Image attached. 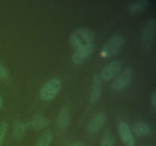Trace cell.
<instances>
[{"label": "cell", "mask_w": 156, "mask_h": 146, "mask_svg": "<svg viewBox=\"0 0 156 146\" xmlns=\"http://www.w3.org/2000/svg\"><path fill=\"white\" fill-rule=\"evenodd\" d=\"M50 124V120L41 114H35L30 121V126L35 130L44 129Z\"/></svg>", "instance_id": "12"}, {"label": "cell", "mask_w": 156, "mask_h": 146, "mask_svg": "<svg viewBox=\"0 0 156 146\" xmlns=\"http://www.w3.org/2000/svg\"><path fill=\"white\" fill-rule=\"evenodd\" d=\"M93 50H94V44L86 46L80 50H76L72 58L73 62L76 65H79L92 53Z\"/></svg>", "instance_id": "8"}, {"label": "cell", "mask_w": 156, "mask_h": 146, "mask_svg": "<svg viewBox=\"0 0 156 146\" xmlns=\"http://www.w3.org/2000/svg\"><path fill=\"white\" fill-rule=\"evenodd\" d=\"M9 77V72L5 66L0 64V78L6 79Z\"/></svg>", "instance_id": "19"}, {"label": "cell", "mask_w": 156, "mask_h": 146, "mask_svg": "<svg viewBox=\"0 0 156 146\" xmlns=\"http://www.w3.org/2000/svg\"><path fill=\"white\" fill-rule=\"evenodd\" d=\"M151 103H152V106L153 107V109L156 108V92L154 91L152 94V97H151Z\"/></svg>", "instance_id": "20"}, {"label": "cell", "mask_w": 156, "mask_h": 146, "mask_svg": "<svg viewBox=\"0 0 156 146\" xmlns=\"http://www.w3.org/2000/svg\"><path fill=\"white\" fill-rule=\"evenodd\" d=\"M114 144H115V138L112 135L111 131L108 130L104 132L101 138V146H114Z\"/></svg>", "instance_id": "17"}, {"label": "cell", "mask_w": 156, "mask_h": 146, "mask_svg": "<svg viewBox=\"0 0 156 146\" xmlns=\"http://www.w3.org/2000/svg\"><path fill=\"white\" fill-rule=\"evenodd\" d=\"M9 129V125L6 122H1L0 123V146L2 145V143L5 138L6 135Z\"/></svg>", "instance_id": "18"}, {"label": "cell", "mask_w": 156, "mask_h": 146, "mask_svg": "<svg viewBox=\"0 0 156 146\" xmlns=\"http://www.w3.org/2000/svg\"><path fill=\"white\" fill-rule=\"evenodd\" d=\"M70 146H85V144L81 141H76V142L73 143Z\"/></svg>", "instance_id": "21"}, {"label": "cell", "mask_w": 156, "mask_h": 146, "mask_svg": "<svg viewBox=\"0 0 156 146\" xmlns=\"http://www.w3.org/2000/svg\"><path fill=\"white\" fill-rule=\"evenodd\" d=\"M118 130L121 137L122 141H123L126 146H134L135 145V139L131 132L130 128L129 127L126 123H120L118 125Z\"/></svg>", "instance_id": "7"}, {"label": "cell", "mask_w": 156, "mask_h": 146, "mask_svg": "<svg viewBox=\"0 0 156 146\" xmlns=\"http://www.w3.org/2000/svg\"><path fill=\"white\" fill-rule=\"evenodd\" d=\"M125 43L124 37L121 34H114L111 36L101 51V56L103 57H111L117 54L123 47Z\"/></svg>", "instance_id": "2"}, {"label": "cell", "mask_w": 156, "mask_h": 146, "mask_svg": "<svg viewBox=\"0 0 156 146\" xmlns=\"http://www.w3.org/2000/svg\"><path fill=\"white\" fill-rule=\"evenodd\" d=\"M2 106V97L0 96V109H1Z\"/></svg>", "instance_id": "22"}, {"label": "cell", "mask_w": 156, "mask_h": 146, "mask_svg": "<svg viewBox=\"0 0 156 146\" xmlns=\"http://www.w3.org/2000/svg\"><path fill=\"white\" fill-rule=\"evenodd\" d=\"M94 34L87 27H80L76 29L70 35V45L75 51L79 50L86 46L93 44Z\"/></svg>", "instance_id": "1"}, {"label": "cell", "mask_w": 156, "mask_h": 146, "mask_svg": "<svg viewBox=\"0 0 156 146\" xmlns=\"http://www.w3.org/2000/svg\"><path fill=\"white\" fill-rule=\"evenodd\" d=\"M133 131L134 133L140 137L146 136L149 134L150 129H149V126L146 123H136L132 127Z\"/></svg>", "instance_id": "14"}, {"label": "cell", "mask_w": 156, "mask_h": 146, "mask_svg": "<svg viewBox=\"0 0 156 146\" xmlns=\"http://www.w3.org/2000/svg\"><path fill=\"white\" fill-rule=\"evenodd\" d=\"M106 120L107 117L105 113H98L90 123L88 126V131L90 132H99L105 126Z\"/></svg>", "instance_id": "10"}, {"label": "cell", "mask_w": 156, "mask_h": 146, "mask_svg": "<svg viewBox=\"0 0 156 146\" xmlns=\"http://www.w3.org/2000/svg\"><path fill=\"white\" fill-rule=\"evenodd\" d=\"M122 67V62L120 60L112 61L105 65L101 72V78L105 81H110L120 71Z\"/></svg>", "instance_id": "6"}, {"label": "cell", "mask_w": 156, "mask_h": 146, "mask_svg": "<svg viewBox=\"0 0 156 146\" xmlns=\"http://www.w3.org/2000/svg\"><path fill=\"white\" fill-rule=\"evenodd\" d=\"M61 88V82L57 78L50 79L46 82L40 91V98L44 101H48L56 97Z\"/></svg>", "instance_id": "4"}, {"label": "cell", "mask_w": 156, "mask_h": 146, "mask_svg": "<svg viewBox=\"0 0 156 146\" xmlns=\"http://www.w3.org/2000/svg\"><path fill=\"white\" fill-rule=\"evenodd\" d=\"M53 138V132L50 130L46 131L38 138L35 146H50Z\"/></svg>", "instance_id": "15"}, {"label": "cell", "mask_w": 156, "mask_h": 146, "mask_svg": "<svg viewBox=\"0 0 156 146\" xmlns=\"http://www.w3.org/2000/svg\"><path fill=\"white\" fill-rule=\"evenodd\" d=\"M133 71L131 68H127L120 74V76L117 78L111 83V88L114 91H120L126 88L130 83L133 78Z\"/></svg>", "instance_id": "5"}, {"label": "cell", "mask_w": 156, "mask_h": 146, "mask_svg": "<svg viewBox=\"0 0 156 146\" xmlns=\"http://www.w3.org/2000/svg\"><path fill=\"white\" fill-rule=\"evenodd\" d=\"M149 2L147 0H140V1H135L129 3L127 7V11L129 14L135 15L141 12L147 7Z\"/></svg>", "instance_id": "13"}, {"label": "cell", "mask_w": 156, "mask_h": 146, "mask_svg": "<svg viewBox=\"0 0 156 146\" xmlns=\"http://www.w3.org/2000/svg\"><path fill=\"white\" fill-rule=\"evenodd\" d=\"M25 126L19 120H15L13 126V137L15 139H21L25 132Z\"/></svg>", "instance_id": "16"}, {"label": "cell", "mask_w": 156, "mask_h": 146, "mask_svg": "<svg viewBox=\"0 0 156 146\" xmlns=\"http://www.w3.org/2000/svg\"><path fill=\"white\" fill-rule=\"evenodd\" d=\"M70 121V110L68 106H62L58 114L56 119V125L58 127L63 129L66 128L69 124Z\"/></svg>", "instance_id": "11"}, {"label": "cell", "mask_w": 156, "mask_h": 146, "mask_svg": "<svg viewBox=\"0 0 156 146\" xmlns=\"http://www.w3.org/2000/svg\"><path fill=\"white\" fill-rule=\"evenodd\" d=\"M101 78L98 75H94L93 77L92 87L90 98L92 103H96L98 101L101 96Z\"/></svg>", "instance_id": "9"}, {"label": "cell", "mask_w": 156, "mask_h": 146, "mask_svg": "<svg viewBox=\"0 0 156 146\" xmlns=\"http://www.w3.org/2000/svg\"><path fill=\"white\" fill-rule=\"evenodd\" d=\"M156 21L154 18L149 19L145 24L142 33V43L143 48L146 50H149L152 48L155 41Z\"/></svg>", "instance_id": "3"}]
</instances>
